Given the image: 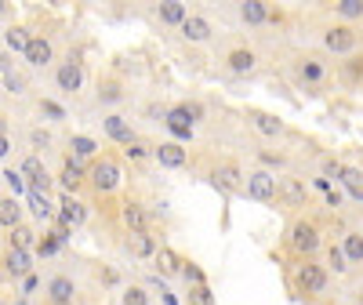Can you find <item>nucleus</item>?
Listing matches in <instances>:
<instances>
[{
  "label": "nucleus",
  "instance_id": "29",
  "mask_svg": "<svg viewBox=\"0 0 363 305\" xmlns=\"http://www.w3.org/2000/svg\"><path fill=\"white\" fill-rule=\"evenodd\" d=\"M29 211L40 218V222H48V218L55 214V207H51V200H48V193H33V189H29Z\"/></svg>",
  "mask_w": 363,
  "mask_h": 305
},
{
  "label": "nucleus",
  "instance_id": "24",
  "mask_svg": "<svg viewBox=\"0 0 363 305\" xmlns=\"http://www.w3.org/2000/svg\"><path fill=\"white\" fill-rule=\"evenodd\" d=\"M240 179H244V174H240V167H237V164H222V167L215 171V182H218L225 193L240 189Z\"/></svg>",
  "mask_w": 363,
  "mask_h": 305
},
{
  "label": "nucleus",
  "instance_id": "15",
  "mask_svg": "<svg viewBox=\"0 0 363 305\" xmlns=\"http://www.w3.org/2000/svg\"><path fill=\"white\" fill-rule=\"evenodd\" d=\"M225 65H229V73H237V77H247L254 65H258V55H254L251 48H232L225 55Z\"/></svg>",
  "mask_w": 363,
  "mask_h": 305
},
{
  "label": "nucleus",
  "instance_id": "14",
  "mask_svg": "<svg viewBox=\"0 0 363 305\" xmlns=\"http://www.w3.org/2000/svg\"><path fill=\"white\" fill-rule=\"evenodd\" d=\"M178 30H182V37H185L189 44H204V40H211V33H215V30H211V22H207L204 15H189Z\"/></svg>",
  "mask_w": 363,
  "mask_h": 305
},
{
  "label": "nucleus",
  "instance_id": "34",
  "mask_svg": "<svg viewBox=\"0 0 363 305\" xmlns=\"http://www.w3.org/2000/svg\"><path fill=\"white\" fill-rule=\"evenodd\" d=\"M298 73H302V80H309V84H319L324 80V65H319L316 58H302L298 62Z\"/></svg>",
  "mask_w": 363,
  "mask_h": 305
},
{
  "label": "nucleus",
  "instance_id": "7",
  "mask_svg": "<svg viewBox=\"0 0 363 305\" xmlns=\"http://www.w3.org/2000/svg\"><path fill=\"white\" fill-rule=\"evenodd\" d=\"M55 84H58V91L62 95H77L80 87H84V65L80 62H62L58 70H55Z\"/></svg>",
  "mask_w": 363,
  "mask_h": 305
},
{
  "label": "nucleus",
  "instance_id": "4",
  "mask_svg": "<svg viewBox=\"0 0 363 305\" xmlns=\"http://www.w3.org/2000/svg\"><path fill=\"white\" fill-rule=\"evenodd\" d=\"M244 189H247V196H251V200H262V204H269V200H276V174H272V171H265V167L251 171Z\"/></svg>",
  "mask_w": 363,
  "mask_h": 305
},
{
  "label": "nucleus",
  "instance_id": "49",
  "mask_svg": "<svg viewBox=\"0 0 363 305\" xmlns=\"http://www.w3.org/2000/svg\"><path fill=\"white\" fill-rule=\"evenodd\" d=\"M338 171H341V164H338V160H324V174H327V179H334Z\"/></svg>",
  "mask_w": 363,
  "mask_h": 305
},
{
  "label": "nucleus",
  "instance_id": "46",
  "mask_svg": "<svg viewBox=\"0 0 363 305\" xmlns=\"http://www.w3.org/2000/svg\"><path fill=\"white\" fill-rule=\"evenodd\" d=\"M258 160L265 167H284V157H272V152H258Z\"/></svg>",
  "mask_w": 363,
  "mask_h": 305
},
{
  "label": "nucleus",
  "instance_id": "47",
  "mask_svg": "<svg viewBox=\"0 0 363 305\" xmlns=\"http://www.w3.org/2000/svg\"><path fill=\"white\" fill-rule=\"evenodd\" d=\"M349 77H352V80L363 77V58H352V62H349Z\"/></svg>",
  "mask_w": 363,
  "mask_h": 305
},
{
  "label": "nucleus",
  "instance_id": "41",
  "mask_svg": "<svg viewBox=\"0 0 363 305\" xmlns=\"http://www.w3.org/2000/svg\"><path fill=\"white\" fill-rule=\"evenodd\" d=\"M327 266H331L334 273H349V261H345V254H341V247H331V251H327Z\"/></svg>",
  "mask_w": 363,
  "mask_h": 305
},
{
  "label": "nucleus",
  "instance_id": "28",
  "mask_svg": "<svg viewBox=\"0 0 363 305\" xmlns=\"http://www.w3.org/2000/svg\"><path fill=\"white\" fill-rule=\"evenodd\" d=\"M341 254H345V261H363V233H345Z\"/></svg>",
  "mask_w": 363,
  "mask_h": 305
},
{
  "label": "nucleus",
  "instance_id": "30",
  "mask_svg": "<svg viewBox=\"0 0 363 305\" xmlns=\"http://www.w3.org/2000/svg\"><path fill=\"white\" fill-rule=\"evenodd\" d=\"M11 247H15V251L37 247V233H33L29 226H15V229H11Z\"/></svg>",
  "mask_w": 363,
  "mask_h": 305
},
{
  "label": "nucleus",
  "instance_id": "17",
  "mask_svg": "<svg viewBox=\"0 0 363 305\" xmlns=\"http://www.w3.org/2000/svg\"><path fill=\"white\" fill-rule=\"evenodd\" d=\"M22 214H26V207L18 204V196H0V226H4L8 233L15 226H22Z\"/></svg>",
  "mask_w": 363,
  "mask_h": 305
},
{
  "label": "nucleus",
  "instance_id": "50",
  "mask_svg": "<svg viewBox=\"0 0 363 305\" xmlns=\"http://www.w3.org/2000/svg\"><path fill=\"white\" fill-rule=\"evenodd\" d=\"M8 152H11V142H8V135H0V160H4Z\"/></svg>",
  "mask_w": 363,
  "mask_h": 305
},
{
  "label": "nucleus",
  "instance_id": "33",
  "mask_svg": "<svg viewBox=\"0 0 363 305\" xmlns=\"http://www.w3.org/2000/svg\"><path fill=\"white\" fill-rule=\"evenodd\" d=\"M29 149H33V157H40V152H48V149H51V131H44V127H33V131H29Z\"/></svg>",
  "mask_w": 363,
  "mask_h": 305
},
{
  "label": "nucleus",
  "instance_id": "21",
  "mask_svg": "<svg viewBox=\"0 0 363 305\" xmlns=\"http://www.w3.org/2000/svg\"><path fill=\"white\" fill-rule=\"evenodd\" d=\"M240 18L247 26H262V22L272 18V11H269V4H262V0H247V4H240Z\"/></svg>",
  "mask_w": 363,
  "mask_h": 305
},
{
  "label": "nucleus",
  "instance_id": "37",
  "mask_svg": "<svg viewBox=\"0 0 363 305\" xmlns=\"http://www.w3.org/2000/svg\"><path fill=\"white\" fill-rule=\"evenodd\" d=\"M120 305H149V291L145 287H124Z\"/></svg>",
  "mask_w": 363,
  "mask_h": 305
},
{
  "label": "nucleus",
  "instance_id": "12",
  "mask_svg": "<svg viewBox=\"0 0 363 305\" xmlns=\"http://www.w3.org/2000/svg\"><path fill=\"white\" fill-rule=\"evenodd\" d=\"M153 157H157V164H160V167H171V171H178V167H185L189 152H185L178 142H160V145L153 149Z\"/></svg>",
  "mask_w": 363,
  "mask_h": 305
},
{
  "label": "nucleus",
  "instance_id": "26",
  "mask_svg": "<svg viewBox=\"0 0 363 305\" xmlns=\"http://www.w3.org/2000/svg\"><path fill=\"white\" fill-rule=\"evenodd\" d=\"M29 30L26 26H8L4 30V44H8V51H18V55H22L26 51V44H29Z\"/></svg>",
  "mask_w": 363,
  "mask_h": 305
},
{
  "label": "nucleus",
  "instance_id": "31",
  "mask_svg": "<svg viewBox=\"0 0 363 305\" xmlns=\"http://www.w3.org/2000/svg\"><path fill=\"white\" fill-rule=\"evenodd\" d=\"M334 15L345 18V26H349V22L363 18V0H338V4H334Z\"/></svg>",
  "mask_w": 363,
  "mask_h": 305
},
{
  "label": "nucleus",
  "instance_id": "51",
  "mask_svg": "<svg viewBox=\"0 0 363 305\" xmlns=\"http://www.w3.org/2000/svg\"><path fill=\"white\" fill-rule=\"evenodd\" d=\"M11 70V55H0V73H8Z\"/></svg>",
  "mask_w": 363,
  "mask_h": 305
},
{
  "label": "nucleus",
  "instance_id": "39",
  "mask_svg": "<svg viewBox=\"0 0 363 305\" xmlns=\"http://www.w3.org/2000/svg\"><path fill=\"white\" fill-rule=\"evenodd\" d=\"M4 87H8L11 95H22V91H26V77L15 73V70H8V73H4Z\"/></svg>",
  "mask_w": 363,
  "mask_h": 305
},
{
  "label": "nucleus",
  "instance_id": "44",
  "mask_svg": "<svg viewBox=\"0 0 363 305\" xmlns=\"http://www.w3.org/2000/svg\"><path fill=\"white\" fill-rule=\"evenodd\" d=\"M182 276H185L189 283H193V287H197V283H204V273L193 266V261H185V266H182Z\"/></svg>",
  "mask_w": 363,
  "mask_h": 305
},
{
  "label": "nucleus",
  "instance_id": "55",
  "mask_svg": "<svg viewBox=\"0 0 363 305\" xmlns=\"http://www.w3.org/2000/svg\"><path fill=\"white\" fill-rule=\"evenodd\" d=\"M0 287H4V273H0Z\"/></svg>",
  "mask_w": 363,
  "mask_h": 305
},
{
  "label": "nucleus",
  "instance_id": "8",
  "mask_svg": "<svg viewBox=\"0 0 363 305\" xmlns=\"http://www.w3.org/2000/svg\"><path fill=\"white\" fill-rule=\"evenodd\" d=\"M22 58L33 65V70H44L48 62H55V44H51L48 37H29L26 51H22Z\"/></svg>",
  "mask_w": 363,
  "mask_h": 305
},
{
  "label": "nucleus",
  "instance_id": "9",
  "mask_svg": "<svg viewBox=\"0 0 363 305\" xmlns=\"http://www.w3.org/2000/svg\"><path fill=\"white\" fill-rule=\"evenodd\" d=\"M44 294H48L51 305H73V298H77V283H73L70 276H51L48 287H44Z\"/></svg>",
  "mask_w": 363,
  "mask_h": 305
},
{
  "label": "nucleus",
  "instance_id": "5",
  "mask_svg": "<svg viewBox=\"0 0 363 305\" xmlns=\"http://www.w3.org/2000/svg\"><path fill=\"white\" fill-rule=\"evenodd\" d=\"M324 48L334 51V55H352L356 51V30L345 26V22H338V26H331L324 33Z\"/></svg>",
  "mask_w": 363,
  "mask_h": 305
},
{
  "label": "nucleus",
  "instance_id": "23",
  "mask_svg": "<svg viewBox=\"0 0 363 305\" xmlns=\"http://www.w3.org/2000/svg\"><path fill=\"white\" fill-rule=\"evenodd\" d=\"M4 266H8V276H26V273H29V251H15V247H8Z\"/></svg>",
  "mask_w": 363,
  "mask_h": 305
},
{
  "label": "nucleus",
  "instance_id": "45",
  "mask_svg": "<svg viewBox=\"0 0 363 305\" xmlns=\"http://www.w3.org/2000/svg\"><path fill=\"white\" fill-rule=\"evenodd\" d=\"M182 109H185V117H189V124H197V120H204V105H197V102H185Z\"/></svg>",
  "mask_w": 363,
  "mask_h": 305
},
{
  "label": "nucleus",
  "instance_id": "53",
  "mask_svg": "<svg viewBox=\"0 0 363 305\" xmlns=\"http://www.w3.org/2000/svg\"><path fill=\"white\" fill-rule=\"evenodd\" d=\"M352 196H356V200H363V186H359V189H352Z\"/></svg>",
  "mask_w": 363,
  "mask_h": 305
},
{
  "label": "nucleus",
  "instance_id": "36",
  "mask_svg": "<svg viewBox=\"0 0 363 305\" xmlns=\"http://www.w3.org/2000/svg\"><path fill=\"white\" fill-rule=\"evenodd\" d=\"M189 305H215V294H211L207 283H197V287H189Z\"/></svg>",
  "mask_w": 363,
  "mask_h": 305
},
{
  "label": "nucleus",
  "instance_id": "42",
  "mask_svg": "<svg viewBox=\"0 0 363 305\" xmlns=\"http://www.w3.org/2000/svg\"><path fill=\"white\" fill-rule=\"evenodd\" d=\"M40 113L51 117V120H66V109L55 105V102H48V98H40Z\"/></svg>",
  "mask_w": 363,
  "mask_h": 305
},
{
  "label": "nucleus",
  "instance_id": "19",
  "mask_svg": "<svg viewBox=\"0 0 363 305\" xmlns=\"http://www.w3.org/2000/svg\"><path fill=\"white\" fill-rule=\"evenodd\" d=\"M120 218H124V226L131 229V233H145V226H149V214H145V207H142V204H135V200H127V204H124Z\"/></svg>",
  "mask_w": 363,
  "mask_h": 305
},
{
  "label": "nucleus",
  "instance_id": "16",
  "mask_svg": "<svg viewBox=\"0 0 363 305\" xmlns=\"http://www.w3.org/2000/svg\"><path fill=\"white\" fill-rule=\"evenodd\" d=\"M58 222L62 226H84V222H88V207H84L80 200H77V196H62V211H58Z\"/></svg>",
  "mask_w": 363,
  "mask_h": 305
},
{
  "label": "nucleus",
  "instance_id": "40",
  "mask_svg": "<svg viewBox=\"0 0 363 305\" xmlns=\"http://www.w3.org/2000/svg\"><path fill=\"white\" fill-rule=\"evenodd\" d=\"M58 247H62V244H58V240H55L51 233H44V236H40V240H37V254H44V258H51V254H58Z\"/></svg>",
  "mask_w": 363,
  "mask_h": 305
},
{
  "label": "nucleus",
  "instance_id": "38",
  "mask_svg": "<svg viewBox=\"0 0 363 305\" xmlns=\"http://www.w3.org/2000/svg\"><path fill=\"white\" fill-rule=\"evenodd\" d=\"M338 179L345 182V186H349V193H352V189H359V186H363V171H359V167H341V171H338Z\"/></svg>",
  "mask_w": 363,
  "mask_h": 305
},
{
  "label": "nucleus",
  "instance_id": "2",
  "mask_svg": "<svg viewBox=\"0 0 363 305\" xmlns=\"http://www.w3.org/2000/svg\"><path fill=\"white\" fill-rule=\"evenodd\" d=\"M291 247L302 254V258H309V254H316L319 251V244H324V240H319V229H316V222H309V218H298V222L291 226Z\"/></svg>",
  "mask_w": 363,
  "mask_h": 305
},
{
  "label": "nucleus",
  "instance_id": "35",
  "mask_svg": "<svg viewBox=\"0 0 363 305\" xmlns=\"http://www.w3.org/2000/svg\"><path fill=\"white\" fill-rule=\"evenodd\" d=\"M120 98H124V87H120L117 80H105V84L98 87V102H102V105H117Z\"/></svg>",
  "mask_w": 363,
  "mask_h": 305
},
{
  "label": "nucleus",
  "instance_id": "25",
  "mask_svg": "<svg viewBox=\"0 0 363 305\" xmlns=\"http://www.w3.org/2000/svg\"><path fill=\"white\" fill-rule=\"evenodd\" d=\"M167 127L175 131L178 138H189V135H193V124H189V117H185V109H182V105H175V109L167 113Z\"/></svg>",
  "mask_w": 363,
  "mask_h": 305
},
{
  "label": "nucleus",
  "instance_id": "43",
  "mask_svg": "<svg viewBox=\"0 0 363 305\" xmlns=\"http://www.w3.org/2000/svg\"><path fill=\"white\" fill-rule=\"evenodd\" d=\"M0 179H4V182L11 186V196H18V193H22V174H18V171H4Z\"/></svg>",
  "mask_w": 363,
  "mask_h": 305
},
{
  "label": "nucleus",
  "instance_id": "32",
  "mask_svg": "<svg viewBox=\"0 0 363 305\" xmlns=\"http://www.w3.org/2000/svg\"><path fill=\"white\" fill-rule=\"evenodd\" d=\"M70 149H73V160H88V157H95V152H98L95 138H88V135H77L70 142Z\"/></svg>",
  "mask_w": 363,
  "mask_h": 305
},
{
  "label": "nucleus",
  "instance_id": "20",
  "mask_svg": "<svg viewBox=\"0 0 363 305\" xmlns=\"http://www.w3.org/2000/svg\"><path fill=\"white\" fill-rule=\"evenodd\" d=\"M153 261H157L160 276H178V273H182V266H185V261L178 258V251H171V247H157Z\"/></svg>",
  "mask_w": 363,
  "mask_h": 305
},
{
  "label": "nucleus",
  "instance_id": "18",
  "mask_svg": "<svg viewBox=\"0 0 363 305\" xmlns=\"http://www.w3.org/2000/svg\"><path fill=\"white\" fill-rule=\"evenodd\" d=\"M127 254H131V258H153L157 254V240L153 236H149V229L145 233H131V236H127Z\"/></svg>",
  "mask_w": 363,
  "mask_h": 305
},
{
  "label": "nucleus",
  "instance_id": "52",
  "mask_svg": "<svg viewBox=\"0 0 363 305\" xmlns=\"http://www.w3.org/2000/svg\"><path fill=\"white\" fill-rule=\"evenodd\" d=\"M0 135H8V120L4 117H0Z\"/></svg>",
  "mask_w": 363,
  "mask_h": 305
},
{
  "label": "nucleus",
  "instance_id": "27",
  "mask_svg": "<svg viewBox=\"0 0 363 305\" xmlns=\"http://www.w3.org/2000/svg\"><path fill=\"white\" fill-rule=\"evenodd\" d=\"M185 18H189V8L178 4V0H171V4H160V22H167V26H182Z\"/></svg>",
  "mask_w": 363,
  "mask_h": 305
},
{
  "label": "nucleus",
  "instance_id": "11",
  "mask_svg": "<svg viewBox=\"0 0 363 305\" xmlns=\"http://www.w3.org/2000/svg\"><path fill=\"white\" fill-rule=\"evenodd\" d=\"M88 182V174H84V167L73 160V157H66V167H62V174H58V186H62V196H77V189Z\"/></svg>",
  "mask_w": 363,
  "mask_h": 305
},
{
  "label": "nucleus",
  "instance_id": "1",
  "mask_svg": "<svg viewBox=\"0 0 363 305\" xmlns=\"http://www.w3.org/2000/svg\"><path fill=\"white\" fill-rule=\"evenodd\" d=\"M88 182L95 186V193H117L120 189V182H124V171H120V164L113 160V157H102V160H95V167L88 171Z\"/></svg>",
  "mask_w": 363,
  "mask_h": 305
},
{
  "label": "nucleus",
  "instance_id": "54",
  "mask_svg": "<svg viewBox=\"0 0 363 305\" xmlns=\"http://www.w3.org/2000/svg\"><path fill=\"white\" fill-rule=\"evenodd\" d=\"M0 15H8V4H4V0H0Z\"/></svg>",
  "mask_w": 363,
  "mask_h": 305
},
{
  "label": "nucleus",
  "instance_id": "22",
  "mask_svg": "<svg viewBox=\"0 0 363 305\" xmlns=\"http://www.w3.org/2000/svg\"><path fill=\"white\" fill-rule=\"evenodd\" d=\"M276 193H284V200H291L294 207L305 204V186L298 179H276Z\"/></svg>",
  "mask_w": 363,
  "mask_h": 305
},
{
  "label": "nucleus",
  "instance_id": "13",
  "mask_svg": "<svg viewBox=\"0 0 363 305\" xmlns=\"http://www.w3.org/2000/svg\"><path fill=\"white\" fill-rule=\"evenodd\" d=\"M102 127H105V135H110L113 142H120V145H131V142H135L131 120H124L120 113H110V117H102Z\"/></svg>",
  "mask_w": 363,
  "mask_h": 305
},
{
  "label": "nucleus",
  "instance_id": "10",
  "mask_svg": "<svg viewBox=\"0 0 363 305\" xmlns=\"http://www.w3.org/2000/svg\"><path fill=\"white\" fill-rule=\"evenodd\" d=\"M247 120L254 124V131L265 138H280L284 135V120H276L272 113H265V109H247Z\"/></svg>",
  "mask_w": 363,
  "mask_h": 305
},
{
  "label": "nucleus",
  "instance_id": "48",
  "mask_svg": "<svg viewBox=\"0 0 363 305\" xmlns=\"http://www.w3.org/2000/svg\"><path fill=\"white\" fill-rule=\"evenodd\" d=\"M127 157H131V160H142V157H145V145L131 142V145H127Z\"/></svg>",
  "mask_w": 363,
  "mask_h": 305
},
{
  "label": "nucleus",
  "instance_id": "6",
  "mask_svg": "<svg viewBox=\"0 0 363 305\" xmlns=\"http://www.w3.org/2000/svg\"><path fill=\"white\" fill-rule=\"evenodd\" d=\"M18 174H22V179H29V189H33V193H48V189H51V174H48L44 160H40V157H33V152H29V157L22 160Z\"/></svg>",
  "mask_w": 363,
  "mask_h": 305
},
{
  "label": "nucleus",
  "instance_id": "3",
  "mask_svg": "<svg viewBox=\"0 0 363 305\" xmlns=\"http://www.w3.org/2000/svg\"><path fill=\"white\" fill-rule=\"evenodd\" d=\"M298 287H302V294H324L327 291V283H331V276H327V269L324 266H316V261H302L298 266Z\"/></svg>",
  "mask_w": 363,
  "mask_h": 305
}]
</instances>
